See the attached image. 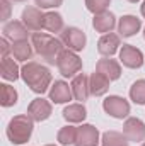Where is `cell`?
Returning a JSON list of instances; mask_svg holds the SVG:
<instances>
[{"instance_id": "1", "label": "cell", "mask_w": 145, "mask_h": 146, "mask_svg": "<svg viewBox=\"0 0 145 146\" xmlns=\"http://www.w3.org/2000/svg\"><path fill=\"white\" fill-rule=\"evenodd\" d=\"M21 78L22 82L34 92V94H44L51 87V72L48 66L38 63V61H28L21 68Z\"/></svg>"}, {"instance_id": "2", "label": "cell", "mask_w": 145, "mask_h": 146, "mask_svg": "<svg viewBox=\"0 0 145 146\" xmlns=\"http://www.w3.org/2000/svg\"><path fill=\"white\" fill-rule=\"evenodd\" d=\"M31 42H33L34 53L41 60H44L48 65H56L60 53L65 49L63 42L58 37L51 36L48 33H33Z\"/></svg>"}, {"instance_id": "3", "label": "cell", "mask_w": 145, "mask_h": 146, "mask_svg": "<svg viewBox=\"0 0 145 146\" xmlns=\"http://www.w3.org/2000/svg\"><path fill=\"white\" fill-rule=\"evenodd\" d=\"M34 129V121L29 114H17L14 115L5 129V134L12 145H24L31 139Z\"/></svg>"}, {"instance_id": "4", "label": "cell", "mask_w": 145, "mask_h": 146, "mask_svg": "<svg viewBox=\"0 0 145 146\" xmlns=\"http://www.w3.org/2000/svg\"><path fill=\"white\" fill-rule=\"evenodd\" d=\"M56 68H58V72H60L62 76L73 78V76H77L80 73V70H82V60H80V56L75 51L65 48L60 53L58 60H56Z\"/></svg>"}, {"instance_id": "5", "label": "cell", "mask_w": 145, "mask_h": 146, "mask_svg": "<svg viewBox=\"0 0 145 146\" xmlns=\"http://www.w3.org/2000/svg\"><path fill=\"white\" fill-rule=\"evenodd\" d=\"M60 41L63 42V46L67 48V49H72L75 53H79V51H82L84 48H85V44H87V36H85V33L82 31V29H79V27H65L62 33H60Z\"/></svg>"}, {"instance_id": "6", "label": "cell", "mask_w": 145, "mask_h": 146, "mask_svg": "<svg viewBox=\"0 0 145 146\" xmlns=\"http://www.w3.org/2000/svg\"><path fill=\"white\" fill-rule=\"evenodd\" d=\"M103 109L114 119H126L130 115V102L119 95H109L103 100Z\"/></svg>"}, {"instance_id": "7", "label": "cell", "mask_w": 145, "mask_h": 146, "mask_svg": "<svg viewBox=\"0 0 145 146\" xmlns=\"http://www.w3.org/2000/svg\"><path fill=\"white\" fill-rule=\"evenodd\" d=\"M119 63L126 68H132V70L142 68L145 63L144 53L133 44H123L119 48Z\"/></svg>"}, {"instance_id": "8", "label": "cell", "mask_w": 145, "mask_h": 146, "mask_svg": "<svg viewBox=\"0 0 145 146\" xmlns=\"http://www.w3.org/2000/svg\"><path fill=\"white\" fill-rule=\"evenodd\" d=\"M101 143V134L96 126L82 124L77 127V138L73 146H97Z\"/></svg>"}, {"instance_id": "9", "label": "cell", "mask_w": 145, "mask_h": 146, "mask_svg": "<svg viewBox=\"0 0 145 146\" xmlns=\"http://www.w3.org/2000/svg\"><path fill=\"white\" fill-rule=\"evenodd\" d=\"M123 133L128 138V141L133 143H144L145 141V122L138 117H126L123 122Z\"/></svg>"}, {"instance_id": "10", "label": "cell", "mask_w": 145, "mask_h": 146, "mask_svg": "<svg viewBox=\"0 0 145 146\" xmlns=\"http://www.w3.org/2000/svg\"><path fill=\"white\" fill-rule=\"evenodd\" d=\"M53 112V106L51 100H46L43 97H38L34 100H31V104L28 106V114L33 117L34 122H43L46 121Z\"/></svg>"}, {"instance_id": "11", "label": "cell", "mask_w": 145, "mask_h": 146, "mask_svg": "<svg viewBox=\"0 0 145 146\" xmlns=\"http://www.w3.org/2000/svg\"><path fill=\"white\" fill-rule=\"evenodd\" d=\"M119 34H114V33H108V34H103L97 41V51L99 54H103L104 58H111L113 54H116L119 51V46H121V39Z\"/></svg>"}, {"instance_id": "12", "label": "cell", "mask_w": 145, "mask_h": 146, "mask_svg": "<svg viewBox=\"0 0 145 146\" xmlns=\"http://www.w3.org/2000/svg\"><path fill=\"white\" fill-rule=\"evenodd\" d=\"M72 87L63 82V80H55V83H51L50 87V100L53 104H67L68 100H72Z\"/></svg>"}, {"instance_id": "13", "label": "cell", "mask_w": 145, "mask_h": 146, "mask_svg": "<svg viewBox=\"0 0 145 146\" xmlns=\"http://www.w3.org/2000/svg\"><path fill=\"white\" fill-rule=\"evenodd\" d=\"M29 29L24 26L22 21H9L3 24L2 27V33L3 37L9 39L10 42H15V41H22V39H28L29 37Z\"/></svg>"}, {"instance_id": "14", "label": "cell", "mask_w": 145, "mask_h": 146, "mask_svg": "<svg viewBox=\"0 0 145 146\" xmlns=\"http://www.w3.org/2000/svg\"><path fill=\"white\" fill-rule=\"evenodd\" d=\"M24 26L29 29V31H34L39 33L43 29V19H44V12H41L39 7H26L22 10V15H21Z\"/></svg>"}, {"instance_id": "15", "label": "cell", "mask_w": 145, "mask_h": 146, "mask_svg": "<svg viewBox=\"0 0 145 146\" xmlns=\"http://www.w3.org/2000/svg\"><path fill=\"white\" fill-rule=\"evenodd\" d=\"M116 27H118V34L121 37H132L142 29V19H138L137 15L128 14V15L119 17Z\"/></svg>"}, {"instance_id": "16", "label": "cell", "mask_w": 145, "mask_h": 146, "mask_svg": "<svg viewBox=\"0 0 145 146\" xmlns=\"http://www.w3.org/2000/svg\"><path fill=\"white\" fill-rule=\"evenodd\" d=\"M118 26L116 22V15L111 12V10H104L101 14H96L94 19H92V27L96 33H101V34H108L113 33V29Z\"/></svg>"}, {"instance_id": "17", "label": "cell", "mask_w": 145, "mask_h": 146, "mask_svg": "<svg viewBox=\"0 0 145 146\" xmlns=\"http://www.w3.org/2000/svg\"><path fill=\"white\" fill-rule=\"evenodd\" d=\"M72 94H73V99L79 100V102H85L91 95V87H89V76L85 73H79L77 76L72 78Z\"/></svg>"}, {"instance_id": "18", "label": "cell", "mask_w": 145, "mask_h": 146, "mask_svg": "<svg viewBox=\"0 0 145 146\" xmlns=\"http://www.w3.org/2000/svg\"><path fill=\"white\" fill-rule=\"evenodd\" d=\"M96 72L103 73L104 76H108L111 82H114V80H118L121 76V63L113 60V58H103V60L97 61Z\"/></svg>"}, {"instance_id": "19", "label": "cell", "mask_w": 145, "mask_h": 146, "mask_svg": "<svg viewBox=\"0 0 145 146\" xmlns=\"http://www.w3.org/2000/svg\"><path fill=\"white\" fill-rule=\"evenodd\" d=\"M109 80L108 76H104L103 73L99 72H94L91 76H89V87H91V95L94 97H103L106 95L109 90Z\"/></svg>"}, {"instance_id": "20", "label": "cell", "mask_w": 145, "mask_h": 146, "mask_svg": "<svg viewBox=\"0 0 145 146\" xmlns=\"http://www.w3.org/2000/svg\"><path fill=\"white\" fill-rule=\"evenodd\" d=\"M63 119L70 124H79V122H84L85 117H87V109L82 102H77V104H68L65 109H63Z\"/></svg>"}, {"instance_id": "21", "label": "cell", "mask_w": 145, "mask_h": 146, "mask_svg": "<svg viewBox=\"0 0 145 146\" xmlns=\"http://www.w3.org/2000/svg\"><path fill=\"white\" fill-rule=\"evenodd\" d=\"M33 53H34L33 42H29L28 39L12 42V54H14V60L21 61V63H28V61L33 58Z\"/></svg>"}, {"instance_id": "22", "label": "cell", "mask_w": 145, "mask_h": 146, "mask_svg": "<svg viewBox=\"0 0 145 146\" xmlns=\"http://www.w3.org/2000/svg\"><path fill=\"white\" fill-rule=\"evenodd\" d=\"M43 29L48 31V33H62L65 29V22H63V17L62 14L58 12H44V19H43Z\"/></svg>"}, {"instance_id": "23", "label": "cell", "mask_w": 145, "mask_h": 146, "mask_svg": "<svg viewBox=\"0 0 145 146\" xmlns=\"http://www.w3.org/2000/svg\"><path fill=\"white\" fill-rule=\"evenodd\" d=\"M0 75L3 80L7 82H15L17 78H21V68L19 65L12 60V58H2L0 63Z\"/></svg>"}, {"instance_id": "24", "label": "cell", "mask_w": 145, "mask_h": 146, "mask_svg": "<svg viewBox=\"0 0 145 146\" xmlns=\"http://www.w3.org/2000/svg\"><path fill=\"white\" fill-rule=\"evenodd\" d=\"M101 145L103 146H130V141L125 136V133H119V131H106L101 136Z\"/></svg>"}, {"instance_id": "25", "label": "cell", "mask_w": 145, "mask_h": 146, "mask_svg": "<svg viewBox=\"0 0 145 146\" xmlns=\"http://www.w3.org/2000/svg\"><path fill=\"white\" fill-rule=\"evenodd\" d=\"M0 94H2V107H12L17 104V99H19V94L14 87H10L9 83H2L0 85Z\"/></svg>"}, {"instance_id": "26", "label": "cell", "mask_w": 145, "mask_h": 146, "mask_svg": "<svg viewBox=\"0 0 145 146\" xmlns=\"http://www.w3.org/2000/svg\"><path fill=\"white\" fill-rule=\"evenodd\" d=\"M130 100L137 106H145V78L137 80L130 87Z\"/></svg>"}, {"instance_id": "27", "label": "cell", "mask_w": 145, "mask_h": 146, "mask_svg": "<svg viewBox=\"0 0 145 146\" xmlns=\"http://www.w3.org/2000/svg\"><path fill=\"white\" fill-rule=\"evenodd\" d=\"M75 138H77V127L73 126H63L58 134H56V141L60 143L62 146H70V145H75Z\"/></svg>"}, {"instance_id": "28", "label": "cell", "mask_w": 145, "mask_h": 146, "mask_svg": "<svg viewBox=\"0 0 145 146\" xmlns=\"http://www.w3.org/2000/svg\"><path fill=\"white\" fill-rule=\"evenodd\" d=\"M109 3H111V0H85L87 10L92 12L94 15H96V14H101V12H104V10H108Z\"/></svg>"}, {"instance_id": "29", "label": "cell", "mask_w": 145, "mask_h": 146, "mask_svg": "<svg viewBox=\"0 0 145 146\" xmlns=\"http://www.w3.org/2000/svg\"><path fill=\"white\" fill-rule=\"evenodd\" d=\"M34 2L41 10L43 9H58L63 3V0H34Z\"/></svg>"}, {"instance_id": "30", "label": "cell", "mask_w": 145, "mask_h": 146, "mask_svg": "<svg viewBox=\"0 0 145 146\" xmlns=\"http://www.w3.org/2000/svg\"><path fill=\"white\" fill-rule=\"evenodd\" d=\"M0 49H2V58H9V53H12V44L9 42V39L5 37L0 39Z\"/></svg>"}, {"instance_id": "31", "label": "cell", "mask_w": 145, "mask_h": 146, "mask_svg": "<svg viewBox=\"0 0 145 146\" xmlns=\"http://www.w3.org/2000/svg\"><path fill=\"white\" fill-rule=\"evenodd\" d=\"M0 5H2V9H3L2 21H3V22H9V17H10V2H9V0H0Z\"/></svg>"}, {"instance_id": "32", "label": "cell", "mask_w": 145, "mask_h": 146, "mask_svg": "<svg viewBox=\"0 0 145 146\" xmlns=\"http://www.w3.org/2000/svg\"><path fill=\"white\" fill-rule=\"evenodd\" d=\"M140 12H142V17L145 19V0H144V3L140 5Z\"/></svg>"}, {"instance_id": "33", "label": "cell", "mask_w": 145, "mask_h": 146, "mask_svg": "<svg viewBox=\"0 0 145 146\" xmlns=\"http://www.w3.org/2000/svg\"><path fill=\"white\" fill-rule=\"evenodd\" d=\"M130 3H137V2H140V0H128Z\"/></svg>"}, {"instance_id": "34", "label": "cell", "mask_w": 145, "mask_h": 146, "mask_svg": "<svg viewBox=\"0 0 145 146\" xmlns=\"http://www.w3.org/2000/svg\"><path fill=\"white\" fill-rule=\"evenodd\" d=\"M12 2H26V0H12Z\"/></svg>"}, {"instance_id": "35", "label": "cell", "mask_w": 145, "mask_h": 146, "mask_svg": "<svg viewBox=\"0 0 145 146\" xmlns=\"http://www.w3.org/2000/svg\"><path fill=\"white\" fill-rule=\"evenodd\" d=\"M44 146H56V145H44Z\"/></svg>"}, {"instance_id": "36", "label": "cell", "mask_w": 145, "mask_h": 146, "mask_svg": "<svg viewBox=\"0 0 145 146\" xmlns=\"http://www.w3.org/2000/svg\"><path fill=\"white\" fill-rule=\"evenodd\" d=\"M140 146H145V141H144V143H142V145H140Z\"/></svg>"}, {"instance_id": "37", "label": "cell", "mask_w": 145, "mask_h": 146, "mask_svg": "<svg viewBox=\"0 0 145 146\" xmlns=\"http://www.w3.org/2000/svg\"><path fill=\"white\" fill-rule=\"evenodd\" d=\"M144 39H145V29H144Z\"/></svg>"}]
</instances>
